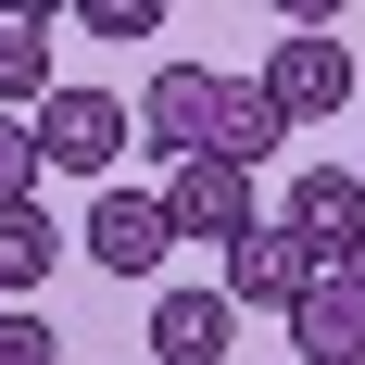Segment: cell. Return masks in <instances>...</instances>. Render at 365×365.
Here are the masks:
<instances>
[{
  "label": "cell",
  "instance_id": "cell-12",
  "mask_svg": "<svg viewBox=\"0 0 365 365\" xmlns=\"http://www.w3.org/2000/svg\"><path fill=\"white\" fill-rule=\"evenodd\" d=\"M51 88H63L51 76V26H0V113H38Z\"/></svg>",
  "mask_w": 365,
  "mask_h": 365
},
{
  "label": "cell",
  "instance_id": "cell-6",
  "mask_svg": "<svg viewBox=\"0 0 365 365\" xmlns=\"http://www.w3.org/2000/svg\"><path fill=\"white\" fill-rule=\"evenodd\" d=\"M76 252L101 264V277H151V264L177 252V215H164V189L101 177V202H88V240H76Z\"/></svg>",
  "mask_w": 365,
  "mask_h": 365
},
{
  "label": "cell",
  "instance_id": "cell-3",
  "mask_svg": "<svg viewBox=\"0 0 365 365\" xmlns=\"http://www.w3.org/2000/svg\"><path fill=\"white\" fill-rule=\"evenodd\" d=\"M315 277H328V252H315V240H302L290 215H264L252 240H227V277H215V290L240 302V315H290V302L315 290Z\"/></svg>",
  "mask_w": 365,
  "mask_h": 365
},
{
  "label": "cell",
  "instance_id": "cell-10",
  "mask_svg": "<svg viewBox=\"0 0 365 365\" xmlns=\"http://www.w3.org/2000/svg\"><path fill=\"white\" fill-rule=\"evenodd\" d=\"M290 353H302V365H365V315H353L340 277H315V290L290 302Z\"/></svg>",
  "mask_w": 365,
  "mask_h": 365
},
{
  "label": "cell",
  "instance_id": "cell-7",
  "mask_svg": "<svg viewBox=\"0 0 365 365\" xmlns=\"http://www.w3.org/2000/svg\"><path fill=\"white\" fill-rule=\"evenodd\" d=\"M277 215H290L302 227V240H315V252H353V240H365V177H353V164H302V177H290V202H277Z\"/></svg>",
  "mask_w": 365,
  "mask_h": 365
},
{
  "label": "cell",
  "instance_id": "cell-2",
  "mask_svg": "<svg viewBox=\"0 0 365 365\" xmlns=\"http://www.w3.org/2000/svg\"><path fill=\"white\" fill-rule=\"evenodd\" d=\"M227 88H240V76H215V63H151V88H139V151H164V164L215 151V139H227Z\"/></svg>",
  "mask_w": 365,
  "mask_h": 365
},
{
  "label": "cell",
  "instance_id": "cell-11",
  "mask_svg": "<svg viewBox=\"0 0 365 365\" xmlns=\"http://www.w3.org/2000/svg\"><path fill=\"white\" fill-rule=\"evenodd\" d=\"M227 164H252V177H264V164H277V151H290V113H277V101H264V88H227Z\"/></svg>",
  "mask_w": 365,
  "mask_h": 365
},
{
  "label": "cell",
  "instance_id": "cell-19",
  "mask_svg": "<svg viewBox=\"0 0 365 365\" xmlns=\"http://www.w3.org/2000/svg\"><path fill=\"white\" fill-rule=\"evenodd\" d=\"M353 177H365V151H353Z\"/></svg>",
  "mask_w": 365,
  "mask_h": 365
},
{
  "label": "cell",
  "instance_id": "cell-9",
  "mask_svg": "<svg viewBox=\"0 0 365 365\" xmlns=\"http://www.w3.org/2000/svg\"><path fill=\"white\" fill-rule=\"evenodd\" d=\"M51 264H63V227H51V202H0V302H38L51 290Z\"/></svg>",
  "mask_w": 365,
  "mask_h": 365
},
{
  "label": "cell",
  "instance_id": "cell-16",
  "mask_svg": "<svg viewBox=\"0 0 365 365\" xmlns=\"http://www.w3.org/2000/svg\"><path fill=\"white\" fill-rule=\"evenodd\" d=\"M76 0H0V26H63Z\"/></svg>",
  "mask_w": 365,
  "mask_h": 365
},
{
  "label": "cell",
  "instance_id": "cell-5",
  "mask_svg": "<svg viewBox=\"0 0 365 365\" xmlns=\"http://www.w3.org/2000/svg\"><path fill=\"white\" fill-rule=\"evenodd\" d=\"M252 88L290 113V126H328V113L353 101V51H340L328 26H290L277 51H264V76H252Z\"/></svg>",
  "mask_w": 365,
  "mask_h": 365
},
{
  "label": "cell",
  "instance_id": "cell-1",
  "mask_svg": "<svg viewBox=\"0 0 365 365\" xmlns=\"http://www.w3.org/2000/svg\"><path fill=\"white\" fill-rule=\"evenodd\" d=\"M26 126H38V164H63V177H113L126 139H139V101H113V88H51Z\"/></svg>",
  "mask_w": 365,
  "mask_h": 365
},
{
  "label": "cell",
  "instance_id": "cell-14",
  "mask_svg": "<svg viewBox=\"0 0 365 365\" xmlns=\"http://www.w3.org/2000/svg\"><path fill=\"white\" fill-rule=\"evenodd\" d=\"M0 365H63V340H51L38 302H0Z\"/></svg>",
  "mask_w": 365,
  "mask_h": 365
},
{
  "label": "cell",
  "instance_id": "cell-8",
  "mask_svg": "<svg viewBox=\"0 0 365 365\" xmlns=\"http://www.w3.org/2000/svg\"><path fill=\"white\" fill-rule=\"evenodd\" d=\"M227 340H240V302L227 290H164L151 302V353L164 365H227Z\"/></svg>",
  "mask_w": 365,
  "mask_h": 365
},
{
  "label": "cell",
  "instance_id": "cell-4",
  "mask_svg": "<svg viewBox=\"0 0 365 365\" xmlns=\"http://www.w3.org/2000/svg\"><path fill=\"white\" fill-rule=\"evenodd\" d=\"M164 215H177V240H252L264 227V189L252 164H227V151H189V164H164Z\"/></svg>",
  "mask_w": 365,
  "mask_h": 365
},
{
  "label": "cell",
  "instance_id": "cell-13",
  "mask_svg": "<svg viewBox=\"0 0 365 365\" xmlns=\"http://www.w3.org/2000/svg\"><path fill=\"white\" fill-rule=\"evenodd\" d=\"M177 0H76V38H164Z\"/></svg>",
  "mask_w": 365,
  "mask_h": 365
},
{
  "label": "cell",
  "instance_id": "cell-17",
  "mask_svg": "<svg viewBox=\"0 0 365 365\" xmlns=\"http://www.w3.org/2000/svg\"><path fill=\"white\" fill-rule=\"evenodd\" d=\"M353 0H277V26H340Z\"/></svg>",
  "mask_w": 365,
  "mask_h": 365
},
{
  "label": "cell",
  "instance_id": "cell-15",
  "mask_svg": "<svg viewBox=\"0 0 365 365\" xmlns=\"http://www.w3.org/2000/svg\"><path fill=\"white\" fill-rule=\"evenodd\" d=\"M26 189H38V126L0 113V202H26Z\"/></svg>",
  "mask_w": 365,
  "mask_h": 365
},
{
  "label": "cell",
  "instance_id": "cell-18",
  "mask_svg": "<svg viewBox=\"0 0 365 365\" xmlns=\"http://www.w3.org/2000/svg\"><path fill=\"white\" fill-rule=\"evenodd\" d=\"M328 277H340V290H353V315H365V240H353V252L328 264Z\"/></svg>",
  "mask_w": 365,
  "mask_h": 365
}]
</instances>
